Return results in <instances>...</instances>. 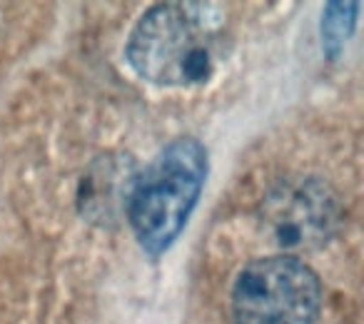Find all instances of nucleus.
<instances>
[{
  "instance_id": "39448f33",
  "label": "nucleus",
  "mask_w": 364,
  "mask_h": 324,
  "mask_svg": "<svg viewBox=\"0 0 364 324\" xmlns=\"http://www.w3.org/2000/svg\"><path fill=\"white\" fill-rule=\"evenodd\" d=\"M359 3H334L327 8L322 21V43L327 48L329 58H337L347 38L352 36L354 23H357Z\"/></svg>"
},
{
  "instance_id": "f257e3e1",
  "label": "nucleus",
  "mask_w": 364,
  "mask_h": 324,
  "mask_svg": "<svg viewBox=\"0 0 364 324\" xmlns=\"http://www.w3.org/2000/svg\"><path fill=\"white\" fill-rule=\"evenodd\" d=\"M225 48V13L213 3H162L147 11L127 40L132 70L157 85L210 80Z\"/></svg>"
},
{
  "instance_id": "f03ea898",
  "label": "nucleus",
  "mask_w": 364,
  "mask_h": 324,
  "mask_svg": "<svg viewBox=\"0 0 364 324\" xmlns=\"http://www.w3.org/2000/svg\"><path fill=\"white\" fill-rule=\"evenodd\" d=\"M208 175V152L195 137H180L157 155L130 193L132 232L152 257L170 249L198 205Z\"/></svg>"
},
{
  "instance_id": "7ed1b4c3",
  "label": "nucleus",
  "mask_w": 364,
  "mask_h": 324,
  "mask_svg": "<svg viewBox=\"0 0 364 324\" xmlns=\"http://www.w3.org/2000/svg\"><path fill=\"white\" fill-rule=\"evenodd\" d=\"M319 309V277L292 254L255 259L235 279V324H314Z\"/></svg>"
},
{
  "instance_id": "20e7f679",
  "label": "nucleus",
  "mask_w": 364,
  "mask_h": 324,
  "mask_svg": "<svg viewBox=\"0 0 364 324\" xmlns=\"http://www.w3.org/2000/svg\"><path fill=\"white\" fill-rule=\"evenodd\" d=\"M332 198L319 183H304L274 195L267 207V222L282 247L317 244L329 230Z\"/></svg>"
}]
</instances>
